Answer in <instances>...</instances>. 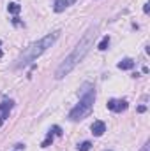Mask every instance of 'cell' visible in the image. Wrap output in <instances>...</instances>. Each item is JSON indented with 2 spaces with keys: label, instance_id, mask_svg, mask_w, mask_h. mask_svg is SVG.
<instances>
[{
  "label": "cell",
  "instance_id": "cell-1",
  "mask_svg": "<svg viewBox=\"0 0 150 151\" xmlns=\"http://www.w3.org/2000/svg\"><path fill=\"white\" fill-rule=\"evenodd\" d=\"M95 35H97V27H90V28L83 34V37L79 39V42L74 46V49L64 58V62H62V63L58 65V69L55 70V77H57V79H64L66 76L71 74L76 67H78V63L88 55L90 47L94 46Z\"/></svg>",
  "mask_w": 150,
  "mask_h": 151
},
{
  "label": "cell",
  "instance_id": "cell-2",
  "mask_svg": "<svg viewBox=\"0 0 150 151\" xmlns=\"http://www.w3.org/2000/svg\"><path fill=\"white\" fill-rule=\"evenodd\" d=\"M58 37H60V30H55V32L44 35L42 39H39L37 42H32V44H30V46H28V47H27L18 58H16L14 67H16V69H21V67H27L28 63H32L34 60H37L42 53H46V51L57 42V39Z\"/></svg>",
  "mask_w": 150,
  "mask_h": 151
},
{
  "label": "cell",
  "instance_id": "cell-3",
  "mask_svg": "<svg viewBox=\"0 0 150 151\" xmlns=\"http://www.w3.org/2000/svg\"><path fill=\"white\" fill-rule=\"evenodd\" d=\"M78 95H79V102L69 113V118L73 121H79V119L87 118L88 114L92 113L94 102H95V88H94V84L92 83H83V86L79 88Z\"/></svg>",
  "mask_w": 150,
  "mask_h": 151
},
{
  "label": "cell",
  "instance_id": "cell-4",
  "mask_svg": "<svg viewBox=\"0 0 150 151\" xmlns=\"http://www.w3.org/2000/svg\"><path fill=\"white\" fill-rule=\"evenodd\" d=\"M108 109L110 111H115V113H120V111H125L127 109V102L125 100H108Z\"/></svg>",
  "mask_w": 150,
  "mask_h": 151
},
{
  "label": "cell",
  "instance_id": "cell-5",
  "mask_svg": "<svg viewBox=\"0 0 150 151\" xmlns=\"http://www.w3.org/2000/svg\"><path fill=\"white\" fill-rule=\"evenodd\" d=\"M104 132H106L104 121H94V125H92V134H94L95 137H101Z\"/></svg>",
  "mask_w": 150,
  "mask_h": 151
},
{
  "label": "cell",
  "instance_id": "cell-6",
  "mask_svg": "<svg viewBox=\"0 0 150 151\" xmlns=\"http://www.w3.org/2000/svg\"><path fill=\"white\" fill-rule=\"evenodd\" d=\"M76 0H57L55 2V5H53V9H55V12H62V11H66L71 4H74Z\"/></svg>",
  "mask_w": 150,
  "mask_h": 151
},
{
  "label": "cell",
  "instance_id": "cell-7",
  "mask_svg": "<svg viewBox=\"0 0 150 151\" xmlns=\"http://www.w3.org/2000/svg\"><path fill=\"white\" fill-rule=\"evenodd\" d=\"M133 67H134V62H133L131 58H124V60L118 62V69H122V70H129V69H133Z\"/></svg>",
  "mask_w": 150,
  "mask_h": 151
},
{
  "label": "cell",
  "instance_id": "cell-8",
  "mask_svg": "<svg viewBox=\"0 0 150 151\" xmlns=\"http://www.w3.org/2000/svg\"><path fill=\"white\" fill-rule=\"evenodd\" d=\"M12 107H14V102L12 100H5V102L0 104V113H9Z\"/></svg>",
  "mask_w": 150,
  "mask_h": 151
},
{
  "label": "cell",
  "instance_id": "cell-9",
  "mask_svg": "<svg viewBox=\"0 0 150 151\" xmlns=\"http://www.w3.org/2000/svg\"><path fill=\"white\" fill-rule=\"evenodd\" d=\"M108 46H110V37L106 35V37H103V40L97 44V49H99V51H106V49H108Z\"/></svg>",
  "mask_w": 150,
  "mask_h": 151
},
{
  "label": "cell",
  "instance_id": "cell-10",
  "mask_svg": "<svg viewBox=\"0 0 150 151\" xmlns=\"http://www.w3.org/2000/svg\"><path fill=\"white\" fill-rule=\"evenodd\" d=\"M7 11H9L11 14H18V12L21 11V7H20V4H16V2H11V4L7 5Z\"/></svg>",
  "mask_w": 150,
  "mask_h": 151
},
{
  "label": "cell",
  "instance_id": "cell-11",
  "mask_svg": "<svg viewBox=\"0 0 150 151\" xmlns=\"http://www.w3.org/2000/svg\"><path fill=\"white\" fill-rule=\"evenodd\" d=\"M90 148H92V142H88V141L78 144V151H90Z\"/></svg>",
  "mask_w": 150,
  "mask_h": 151
},
{
  "label": "cell",
  "instance_id": "cell-12",
  "mask_svg": "<svg viewBox=\"0 0 150 151\" xmlns=\"http://www.w3.org/2000/svg\"><path fill=\"white\" fill-rule=\"evenodd\" d=\"M51 141H53V132H51V130H50V134H48V137H46V141H44V142H42V148H48V146H50V142H51Z\"/></svg>",
  "mask_w": 150,
  "mask_h": 151
},
{
  "label": "cell",
  "instance_id": "cell-13",
  "mask_svg": "<svg viewBox=\"0 0 150 151\" xmlns=\"http://www.w3.org/2000/svg\"><path fill=\"white\" fill-rule=\"evenodd\" d=\"M53 132H55L57 135H62V130H60V127H53Z\"/></svg>",
  "mask_w": 150,
  "mask_h": 151
},
{
  "label": "cell",
  "instance_id": "cell-14",
  "mask_svg": "<svg viewBox=\"0 0 150 151\" xmlns=\"http://www.w3.org/2000/svg\"><path fill=\"white\" fill-rule=\"evenodd\" d=\"M149 11H150V4H145V5H143V12L149 14Z\"/></svg>",
  "mask_w": 150,
  "mask_h": 151
},
{
  "label": "cell",
  "instance_id": "cell-15",
  "mask_svg": "<svg viewBox=\"0 0 150 151\" xmlns=\"http://www.w3.org/2000/svg\"><path fill=\"white\" fill-rule=\"evenodd\" d=\"M14 148H16V151H21V150H25V144H16Z\"/></svg>",
  "mask_w": 150,
  "mask_h": 151
},
{
  "label": "cell",
  "instance_id": "cell-16",
  "mask_svg": "<svg viewBox=\"0 0 150 151\" xmlns=\"http://www.w3.org/2000/svg\"><path fill=\"white\" fill-rule=\"evenodd\" d=\"M145 111H147V107H145V106H140V107H138V113H145Z\"/></svg>",
  "mask_w": 150,
  "mask_h": 151
},
{
  "label": "cell",
  "instance_id": "cell-17",
  "mask_svg": "<svg viewBox=\"0 0 150 151\" xmlns=\"http://www.w3.org/2000/svg\"><path fill=\"white\" fill-rule=\"evenodd\" d=\"M140 151H150L149 144H143V146H141V150H140Z\"/></svg>",
  "mask_w": 150,
  "mask_h": 151
},
{
  "label": "cell",
  "instance_id": "cell-18",
  "mask_svg": "<svg viewBox=\"0 0 150 151\" xmlns=\"http://www.w3.org/2000/svg\"><path fill=\"white\" fill-rule=\"evenodd\" d=\"M2 55H4V53H2V51H0V56H2Z\"/></svg>",
  "mask_w": 150,
  "mask_h": 151
}]
</instances>
